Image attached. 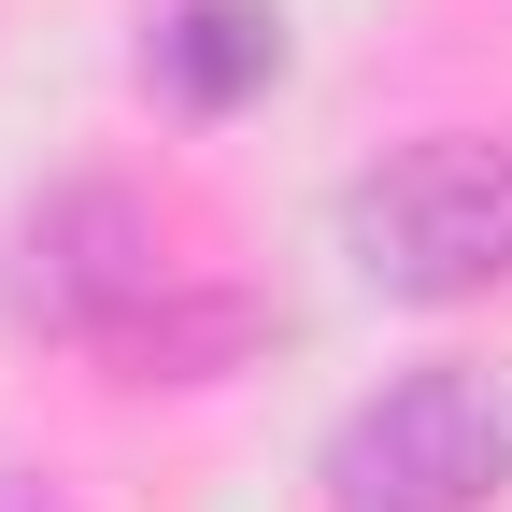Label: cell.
Returning a JSON list of instances; mask_svg holds the SVG:
<instances>
[{
	"instance_id": "1",
	"label": "cell",
	"mask_w": 512,
	"mask_h": 512,
	"mask_svg": "<svg viewBox=\"0 0 512 512\" xmlns=\"http://www.w3.org/2000/svg\"><path fill=\"white\" fill-rule=\"evenodd\" d=\"M342 256L413 313L498 299L512 285V128H427V143L370 157L342 185Z\"/></svg>"
},
{
	"instance_id": "2",
	"label": "cell",
	"mask_w": 512,
	"mask_h": 512,
	"mask_svg": "<svg viewBox=\"0 0 512 512\" xmlns=\"http://www.w3.org/2000/svg\"><path fill=\"white\" fill-rule=\"evenodd\" d=\"M0 299L15 328L43 342H86V356H128L185 299V256H171V214L128 200V185H57L0 228Z\"/></svg>"
},
{
	"instance_id": "3",
	"label": "cell",
	"mask_w": 512,
	"mask_h": 512,
	"mask_svg": "<svg viewBox=\"0 0 512 512\" xmlns=\"http://www.w3.org/2000/svg\"><path fill=\"white\" fill-rule=\"evenodd\" d=\"M313 484H328V512H484L512 484V399L484 370L427 356V370L370 384V399L328 427Z\"/></svg>"
},
{
	"instance_id": "4",
	"label": "cell",
	"mask_w": 512,
	"mask_h": 512,
	"mask_svg": "<svg viewBox=\"0 0 512 512\" xmlns=\"http://www.w3.org/2000/svg\"><path fill=\"white\" fill-rule=\"evenodd\" d=\"M143 72L185 114H228V100H256V86L285 72V15H271V0H171L157 43H143Z\"/></svg>"
},
{
	"instance_id": "5",
	"label": "cell",
	"mask_w": 512,
	"mask_h": 512,
	"mask_svg": "<svg viewBox=\"0 0 512 512\" xmlns=\"http://www.w3.org/2000/svg\"><path fill=\"white\" fill-rule=\"evenodd\" d=\"M0 512H72V498H57L43 470H0Z\"/></svg>"
}]
</instances>
